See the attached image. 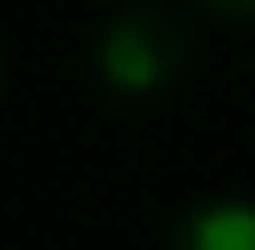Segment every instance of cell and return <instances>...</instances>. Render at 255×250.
<instances>
[{"label":"cell","mask_w":255,"mask_h":250,"mask_svg":"<svg viewBox=\"0 0 255 250\" xmlns=\"http://www.w3.org/2000/svg\"><path fill=\"white\" fill-rule=\"evenodd\" d=\"M193 28L159 0L119 6L97 34V74L119 97H153L187 68Z\"/></svg>","instance_id":"obj_1"},{"label":"cell","mask_w":255,"mask_h":250,"mask_svg":"<svg viewBox=\"0 0 255 250\" xmlns=\"http://www.w3.org/2000/svg\"><path fill=\"white\" fill-rule=\"evenodd\" d=\"M170 250H255V199H199L170 228Z\"/></svg>","instance_id":"obj_2"},{"label":"cell","mask_w":255,"mask_h":250,"mask_svg":"<svg viewBox=\"0 0 255 250\" xmlns=\"http://www.w3.org/2000/svg\"><path fill=\"white\" fill-rule=\"evenodd\" d=\"M199 6L227 17V23H255V0H199Z\"/></svg>","instance_id":"obj_3"}]
</instances>
